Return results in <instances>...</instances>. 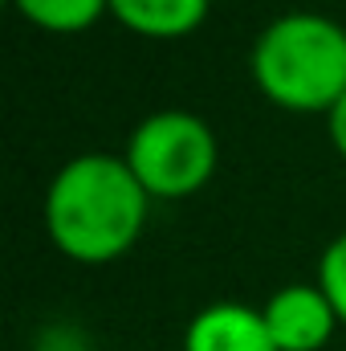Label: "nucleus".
<instances>
[{
    "instance_id": "1",
    "label": "nucleus",
    "mask_w": 346,
    "mask_h": 351,
    "mask_svg": "<svg viewBox=\"0 0 346 351\" xmlns=\"http://www.w3.org/2000/svg\"><path fill=\"white\" fill-rule=\"evenodd\" d=\"M147 188L118 156H78L53 176L45 225L53 245L86 265L122 258L147 225Z\"/></svg>"
},
{
    "instance_id": "2",
    "label": "nucleus",
    "mask_w": 346,
    "mask_h": 351,
    "mask_svg": "<svg viewBox=\"0 0 346 351\" xmlns=\"http://www.w3.org/2000/svg\"><path fill=\"white\" fill-rule=\"evenodd\" d=\"M261 94L285 110H334L346 94V29L318 12H285L253 45Z\"/></svg>"
},
{
    "instance_id": "3",
    "label": "nucleus",
    "mask_w": 346,
    "mask_h": 351,
    "mask_svg": "<svg viewBox=\"0 0 346 351\" xmlns=\"http://www.w3.org/2000/svg\"><path fill=\"white\" fill-rule=\"evenodd\" d=\"M131 172L147 188V196L179 200L200 192L216 172V139L204 119L191 110H155L147 114L127 143Z\"/></svg>"
},
{
    "instance_id": "4",
    "label": "nucleus",
    "mask_w": 346,
    "mask_h": 351,
    "mask_svg": "<svg viewBox=\"0 0 346 351\" xmlns=\"http://www.w3.org/2000/svg\"><path fill=\"white\" fill-rule=\"evenodd\" d=\"M261 315H265V327H269L277 351H322L338 323L322 286H302V282L277 290L261 306Z\"/></svg>"
},
{
    "instance_id": "5",
    "label": "nucleus",
    "mask_w": 346,
    "mask_h": 351,
    "mask_svg": "<svg viewBox=\"0 0 346 351\" xmlns=\"http://www.w3.org/2000/svg\"><path fill=\"white\" fill-rule=\"evenodd\" d=\"M183 351H277V343L261 311L245 302H212L187 323Z\"/></svg>"
},
{
    "instance_id": "6",
    "label": "nucleus",
    "mask_w": 346,
    "mask_h": 351,
    "mask_svg": "<svg viewBox=\"0 0 346 351\" xmlns=\"http://www.w3.org/2000/svg\"><path fill=\"white\" fill-rule=\"evenodd\" d=\"M212 0H110V12L143 37H183L204 25Z\"/></svg>"
},
{
    "instance_id": "7",
    "label": "nucleus",
    "mask_w": 346,
    "mask_h": 351,
    "mask_svg": "<svg viewBox=\"0 0 346 351\" xmlns=\"http://www.w3.org/2000/svg\"><path fill=\"white\" fill-rule=\"evenodd\" d=\"M16 12L49 33H82L102 12H110V0H12Z\"/></svg>"
},
{
    "instance_id": "8",
    "label": "nucleus",
    "mask_w": 346,
    "mask_h": 351,
    "mask_svg": "<svg viewBox=\"0 0 346 351\" xmlns=\"http://www.w3.org/2000/svg\"><path fill=\"white\" fill-rule=\"evenodd\" d=\"M318 286H322V294L330 298L338 323H346V233L326 245V254H322V262H318Z\"/></svg>"
},
{
    "instance_id": "9",
    "label": "nucleus",
    "mask_w": 346,
    "mask_h": 351,
    "mask_svg": "<svg viewBox=\"0 0 346 351\" xmlns=\"http://www.w3.org/2000/svg\"><path fill=\"white\" fill-rule=\"evenodd\" d=\"M330 139H334L338 156L346 160V94L334 102V110H330Z\"/></svg>"
}]
</instances>
